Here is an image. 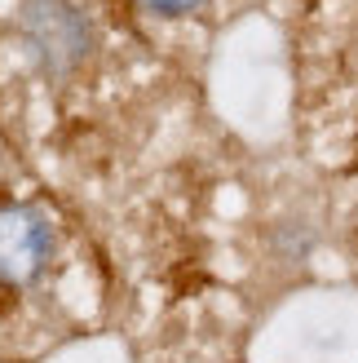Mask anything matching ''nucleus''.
<instances>
[{"instance_id": "1", "label": "nucleus", "mask_w": 358, "mask_h": 363, "mask_svg": "<svg viewBox=\"0 0 358 363\" xmlns=\"http://www.w3.org/2000/svg\"><path fill=\"white\" fill-rule=\"evenodd\" d=\"M18 27H23V40L35 53L49 76H67L88 58V45H93V31H88V18L71 5V0H23L18 9Z\"/></svg>"}, {"instance_id": "3", "label": "nucleus", "mask_w": 358, "mask_h": 363, "mask_svg": "<svg viewBox=\"0 0 358 363\" xmlns=\"http://www.w3.org/2000/svg\"><path fill=\"white\" fill-rule=\"evenodd\" d=\"M146 9H155V13H186V9H195L200 0H142Z\"/></svg>"}, {"instance_id": "2", "label": "nucleus", "mask_w": 358, "mask_h": 363, "mask_svg": "<svg viewBox=\"0 0 358 363\" xmlns=\"http://www.w3.org/2000/svg\"><path fill=\"white\" fill-rule=\"evenodd\" d=\"M49 257V226L31 208H0V284H31Z\"/></svg>"}]
</instances>
